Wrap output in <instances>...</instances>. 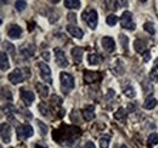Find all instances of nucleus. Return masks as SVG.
<instances>
[{"label":"nucleus","mask_w":158,"mask_h":148,"mask_svg":"<svg viewBox=\"0 0 158 148\" xmlns=\"http://www.w3.org/2000/svg\"><path fill=\"white\" fill-rule=\"evenodd\" d=\"M67 32L72 35V37L77 38V39H81L83 35H84V33H83V31L77 27V26H73V24H69L68 27H67Z\"/></svg>","instance_id":"nucleus-14"},{"label":"nucleus","mask_w":158,"mask_h":148,"mask_svg":"<svg viewBox=\"0 0 158 148\" xmlns=\"http://www.w3.org/2000/svg\"><path fill=\"white\" fill-rule=\"evenodd\" d=\"M118 4H119V6H124V7L128 6V1H125V0H124V1H118Z\"/></svg>","instance_id":"nucleus-43"},{"label":"nucleus","mask_w":158,"mask_h":148,"mask_svg":"<svg viewBox=\"0 0 158 148\" xmlns=\"http://www.w3.org/2000/svg\"><path fill=\"white\" fill-rule=\"evenodd\" d=\"M54 54H55V60H56V63L59 64L60 67L64 68L68 66V60L64 55V52L60 49V47H55L54 49Z\"/></svg>","instance_id":"nucleus-7"},{"label":"nucleus","mask_w":158,"mask_h":148,"mask_svg":"<svg viewBox=\"0 0 158 148\" xmlns=\"http://www.w3.org/2000/svg\"><path fill=\"white\" fill-rule=\"evenodd\" d=\"M155 69H158V57L155 60Z\"/></svg>","instance_id":"nucleus-44"},{"label":"nucleus","mask_w":158,"mask_h":148,"mask_svg":"<svg viewBox=\"0 0 158 148\" xmlns=\"http://www.w3.org/2000/svg\"><path fill=\"white\" fill-rule=\"evenodd\" d=\"M2 96H4L7 101H12V96H11V93L9 92V91H2Z\"/></svg>","instance_id":"nucleus-37"},{"label":"nucleus","mask_w":158,"mask_h":148,"mask_svg":"<svg viewBox=\"0 0 158 148\" xmlns=\"http://www.w3.org/2000/svg\"><path fill=\"white\" fill-rule=\"evenodd\" d=\"M88 61H89L90 64L98 66L100 63V56L98 54H90V55L88 56Z\"/></svg>","instance_id":"nucleus-26"},{"label":"nucleus","mask_w":158,"mask_h":148,"mask_svg":"<svg viewBox=\"0 0 158 148\" xmlns=\"http://www.w3.org/2000/svg\"><path fill=\"white\" fill-rule=\"evenodd\" d=\"M20 51L22 56H24L26 58H31L35 54V46L33 44H24L20 47Z\"/></svg>","instance_id":"nucleus-8"},{"label":"nucleus","mask_w":158,"mask_h":148,"mask_svg":"<svg viewBox=\"0 0 158 148\" xmlns=\"http://www.w3.org/2000/svg\"><path fill=\"white\" fill-rule=\"evenodd\" d=\"M150 58H151V54H150V51L147 50V51L143 54V62H148Z\"/></svg>","instance_id":"nucleus-38"},{"label":"nucleus","mask_w":158,"mask_h":148,"mask_svg":"<svg viewBox=\"0 0 158 148\" xmlns=\"http://www.w3.org/2000/svg\"><path fill=\"white\" fill-rule=\"evenodd\" d=\"M2 47H4V50L6 51V54H9V55L12 56V57H15L16 50H15V46H14L10 41H4V43H2Z\"/></svg>","instance_id":"nucleus-22"},{"label":"nucleus","mask_w":158,"mask_h":148,"mask_svg":"<svg viewBox=\"0 0 158 148\" xmlns=\"http://www.w3.org/2000/svg\"><path fill=\"white\" fill-rule=\"evenodd\" d=\"M35 148H46V146H40L38 143V145H35Z\"/></svg>","instance_id":"nucleus-45"},{"label":"nucleus","mask_w":158,"mask_h":148,"mask_svg":"<svg viewBox=\"0 0 158 148\" xmlns=\"http://www.w3.org/2000/svg\"><path fill=\"white\" fill-rule=\"evenodd\" d=\"M148 143L150 145H158V134L153 132L148 136Z\"/></svg>","instance_id":"nucleus-33"},{"label":"nucleus","mask_w":158,"mask_h":148,"mask_svg":"<svg viewBox=\"0 0 158 148\" xmlns=\"http://www.w3.org/2000/svg\"><path fill=\"white\" fill-rule=\"evenodd\" d=\"M26 6H27V2H26V1L19 0V1L15 2V7H16L17 11H23V10L26 9Z\"/></svg>","instance_id":"nucleus-34"},{"label":"nucleus","mask_w":158,"mask_h":148,"mask_svg":"<svg viewBox=\"0 0 158 148\" xmlns=\"http://www.w3.org/2000/svg\"><path fill=\"white\" fill-rule=\"evenodd\" d=\"M142 88H143V91H145V93H150V92H152V90H153V86H152V83H150L148 80H145V81L142 83Z\"/></svg>","instance_id":"nucleus-30"},{"label":"nucleus","mask_w":158,"mask_h":148,"mask_svg":"<svg viewBox=\"0 0 158 148\" xmlns=\"http://www.w3.org/2000/svg\"><path fill=\"white\" fill-rule=\"evenodd\" d=\"M122 27L123 28H125V29H129V31H134L135 29V23L133 22V15H131V12H129V11H125V12H123V15H122Z\"/></svg>","instance_id":"nucleus-4"},{"label":"nucleus","mask_w":158,"mask_h":148,"mask_svg":"<svg viewBox=\"0 0 158 148\" xmlns=\"http://www.w3.org/2000/svg\"><path fill=\"white\" fill-rule=\"evenodd\" d=\"M150 79L152 80V83H157L158 81V74H157V72H156V69L151 71V73H150Z\"/></svg>","instance_id":"nucleus-36"},{"label":"nucleus","mask_w":158,"mask_h":148,"mask_svg":"<svg viewBox=\"0 0 158 148\" xmlns=\"http://www.w3.org/2000/svg\"><path fill=\"white\" fill-rule=\"evenodd\" d=\"M26 79V74H24V71L23 69H19L16 68L15 71H12L11 73L9 74V80L12 83V84H20L23 80Z\"/></svg>","instance_id":"nucleus-6"},{"label":"nucleus","mask_w":158,"mask_h":148,"mask_svg":"<svg viewBox=\"0 0 158 148\" xmlns=\"http://www.w3.org/2000/svg\"><path fill=\"white\" fill-rule=\"evenodd\" d=\"M110 146V136L105 135L100 138V147L101 148H108Z\"/></svg>","instance_id":"nucleus-28"},{"label":"nucleus","mask_w":158,"mask_h":148,"mask_svg":"<svg viewBox=\"0 0 158 148\" xmlns=\"http://www.w3.org/2000/svg\"><path fill=\"white\" fill-rule=\"evenodd\" d=\"M0 66H1V71L2 72H5V71H7L9 69V58H7V55H6V52H4V51H1V54H0Z\"/></svg>","instance_id":"nucleus-18"},{"label":"nucleus","mask_w":158,"mask_h":148,"mask_svg":"<svg viewBox=\"0 0 158 148\" xmlns=\"http://www.w3.org/2000/svg\"><path fill=\"white\" fill-rule=\"evenodd\" d=\"M101 43H102V47H103L107 52H112V51L116 49L114 40L111 37H103L102 40H101Z\"/></svg>","instance_id":"nucleus-11"},{"label":"nucleus","mask_w":158,"mask_h":148,"mask_svg":"<svg viewBox=\"0 0 158 148\" xmlns=\"http://www.w3.org/2000/svg\"><path fill=\"white\" fill-rule=\"evenodd\" d=\"M37 124H38V126H39L41 135H46V134H48V126H46L43 121H40V120H37Z\"/></svg>","instance_id":"nucleus-35"},{"label":"nucleus","mask_w":158,"mask_h":148,"mask_svg":"<svg viewBox=\"0 0 158 148\" xmlns=\"http://www.w3.org/2000/svg\"><path fill=\"white\" fill-rule=\"evenodd\" d=\"M120 148H128V147H127L125 145H122V146H120Z\"/></svg>","instance_id":"nucleus-46"},{"label":"nucleus","mask_w":158,"mask_h":148,"mask_svg":"<svg viewBox=\"0 0 158 148\" xmlns=\"http://www.w3.org/2000/svg\"><path fill=\"white\" fill-rule=\"evenodd\" d=\"M156 106H157V100L153 96H148L143 102V108H146V109H152Z\"/></svg>","instance_id":"nucleus-19"},{"label":"nucleus","mask_w":158,"mask_h":148,"mask_svg":"<svg viewBox=\"0 0 158 148\" xmlns=\"http://www.w3.org/2000/svg\"><path fill=\"white\" fill-rule=\"evenodd\" d=\"M127 109H124V108H119L118 111L114 113V118L117 119V120H120V121H123V120H125L127 119Z\"/></svg>","instance_id":"nucleus-24"},{"label":"nucleus","mask_w":158,"mask_h":148,"mask_svg":"<svg viewBox=\"0 0 158 148\" xmlns=\"http://www.w3.org/2000/svg\"><path fill=\"white\" fill-rule=\"evenodd\" d=\"M119 40H120L122 47H123L125 51H128V50H129V46H128V44H129V40H128V38L125 37V35H119Z\"/></svg>","instance_id":"nucleus-31"},{"label":"nucleus","mask_w":158,"mask_h":148,"mask_svg":"<svg viewBox=\"0 0 158 148\" xmlns=\"http://www.w3.org/2000/svg\"><path fill=\"white\" fill-rule=\"evenodd\" d=\"M134 49H135V51L139 52V54H141V55H143L146 51H147V46H146V44H145V41H142V40H135L134 41Z\"/></svg>","instance_id":"nucleus-15"},{"label":"nucleus","mask_w":158,"mask_h":148,"mask_svg":"<svg viewBox=\"0 0 158 148\" xmlns=\"http://www.w3.org/2000/svg\"><path fill=\"white\" fill-rule=\"evenodd\" d=\"M68 19L71 21V22H74L76 23V21H77V16H76V14H68Z\"/></svg>","instance_id":"nucleus-39"},{"label":"nucleus","mask_w":158,"mask_h":148,"mask_svg":"<svg viewBox=\"0 0 158 148\" xmlns=\"http://www.w3.org/2000/svg\"><path fill=\"white\" fill-rule=\"evenodd\" d=\"M39 111L40 113L44 115V117H49L50 115V113H49V108H48V106L45 105V103H40L39 105Z\"/></svg>","instance_id":"nucleus-32"},{"label":"nucleus","mask_w":158,"mask_h":148,"mask_svg":"<svg viewBox=\"0 0 158 148\" xmlns=\"http://www.w3.org/2000/svg\"><path fill=\"white\" fill-rule=\"evenodd\" d=\"M100 75L98 72H89V71H86L85 73H84V80H85V83L86 84H91V83H94L96 79H99Z\"/></svg>","instance_id":"nucleus-16"},{"label":"nucleus","mask_w":158,"mask_h":148,"mask_svg":"<svg viewBox=\"0 0 158 148\" xmlns=\"http://www.w3.org/2000/svg\"><path fill=\"white\" fill-rule=\"evenodd\" d=\"M81 18H83V21L86 22V24L89 26V28L95 29V28L98 27L99 16H98V12H96L95 10H90V11H88V12H83Z\"/></svg>","instance_id":"nucleus-2"},{"label":"nucleus","mask_w":158,"mask_h":148,"mask_svg":"<svg viewBox=\"0 0 158 148\" xmlns=\"http://www.w3.org/2000/svg\"><path fill=\"white\" fill-rule=\"evenodd\" d=\"M143 29H145L146 32H148L150 34H155V33H156L155 26H153V23H151V22H146V23L143 24Z\"/></svg>","instance_id":"nucleus-29"},{"label":"nucleus","mask_w":158,"mask_h":148,"mask_svg":"<svg viewBox=\"0 0 158 148\" xmlns=\"http://www.w3.org/2000/svg\"><path fill=\"white\" fill-rule=\"evenodd\" d=\"M38 67H39L41 79L45 83H48V84H52V76H51V71H50L49 66L46 63H44V62H39L38 63Z\"/></svg>","instance_id":"nucleus-3"},{"label":"nucleus","mask_w":158,"mask_h":148,"mask_svg":"<svg viewBox=\"0 0 158 148\" xmlns=\"http://www.w3.org/2000/svg\"><path fill=\"white\" fill-rule=\"evenodd\" d=\"M107 97H108V98H111V97H114V90L110 89V90H108V93H107Z\"/></svg>","instance_id":"nucleus-42"},{"label":"nucleus","mask_w":158,"mask_h":148,"mask_svg":"<svg viewBox=\"0 0 158 148\" xmlns=\"http://www.w3.org/2000/svg\"><path fill=\"white\" fill-rule=\"evenodd\" d=\"M16 131H17L19 138H21V140H26V138L33 136V134H34V130H33V128H32L29 124H24V125L17 126V130H16Z\"/></svg>","instance_id":"nucleus-5"},{"label":"nucleus","mask_w":158,"mask_h":148,"mask_svg":"<svg viewBox=\"0 0 158 148\" xmlns=\"http://www.w3.org/2000/svg\"><path fill=\"white\" fill-rule=\"evenodd\" d=\"M21 98H22V101L26 103V106H31L32 102L34 101L35 96H34V93L32 92V91H27V90L22 89V90H21Z\"/></svg>","instance_id":"nucleus-12"},{"label":"nucleus","mask_w":158,"mask_h":148,"mask_svg":"<svg viewBox=\"0 0 158 148\" xmlns=\"http://www.w3.org/2000/svg\"><path fill=\"white\" fill-rule=\"evenodd\" d=\"M1 140L4 143H9L11 141V128L9 124H1Z\"/></svg>","instance_id":"nucleus-9"},{"label":"nucleus","mask_w":158,"mask_h":148,"mask_svg":"<svg viewBox=\"0 0 158 148\" xmlns=\"http://www.w3.org/2000/svg\"><path fill=\"white\" fill-rule=\"evenodd\" d=\"M85 148H96V147H95L94 142H91V141H88V142L85 143Z\"/></svg>","instance_id":"nucleus-40"},{"label":"nucleus","mask_w":158,"mask_h":148,"mask_svg":"<svg viewBox=\"0 0 158 148\" xmlns=\"http://www.w3.org/2000/svg\"><path fill=\"white\" fill-rule=\"evenodd\" d=\"M117 22H118V17H117L116 15H108V16H107V18H106V23H107L110 27L116 26V24H117Z\"/></svg>","instance_id":"nucleus-27"},{"label":"nucleus","mask_w":158,"mask_h":148,"mask_svg":"<svg viewBox=\"0 0 158 148\" xmlns=\"http://www.w3.org/2000/svg\"><path fill=\"white\" fill-rule=\"evenodd\" d=\"M22 34V28L17 24H11L7 28V35L11 39H20Z\"/></svg>","instance_id":"nucleus-10"},{"label":"nucleus","mask_w":158,"mask_h":148,"mask_svg":"<svg viewBox=\"0 0 158 148\" xmlns=\"http://www.w3.org/2000/svg\"><path fill=\"white\" fill-rule=\"evenodd\" d=\"M123 92L124 95L127 96V97H130V98H133V97H135V90H134V88L131 86V85H127V86H124L123 88Z\"/></svg>","instance_id":"nucleus-25"},{"label":"nucleus","mask_w":158,"mask_h":148,"mask_svg":"<svg viewBox=\"0 0 158 148\" xmlns=\"http://www.w3.org/2000/svg\"><path fill=\"white\" fill-rule=\"evenodd\" d=\"M41 56H43V58H44V60H46V61H49V60H50V55H49V52H48V51H46V52H43Z\"/></svg>","instance_id":"nucleus-41"},{"label":"nucleus","mask_w":158,"mask_h":148,"mask_svg":"<svg viewBox=\"0 0 158 148\" xmlns=\"http://www.w3.org/2000/svg\"><path fill=\"white\" fill-rule=\"evenodd\" d=\"M71 54H72V57H73L74 62H76L77 64H80V63H81V60H83L84 50H83L81 47H79V46H74V47L72 49Z\"/></svg>","instance_id":"nucleus-13"},{"label":"nucleus","mask_w":158,"mask_h":148,"mask_svg":"<svg viewBox=\"0 0 158 148\" xmlns=\"http://www.w3.org/2000/svg\"><path fill=\"white\" fill-rule=\"evenodd\" d=\"M64 6L67 9H79L80 1L79 0H64Z\"/></svg>","instance_id":"nucleus-23"},{"label":"nucleus","mask_w":158,"mask_h":148,"mask_svg":"<svg viewBox=\"0 0 158 148\" xmlns=\"http://www.w3.org/2000/svg\"><path fill=\"white\" fill-rule=\"evenodd\" d=\"M35 89L41 97H48V95H49V86L48 85H45L43 83H35Z\"/></svg>","instance_id":"nucleus-17"},{"label":"nucleus","mask_w":158,"mask_h":148,"mask_svg":"<svg viewBox=\"0 0 158 148\" xmlns=\"http://www.w3.org/2000/svg\"><path fill=\"white\" fill-rule=\"evenodd\" d=\"M94 117H95V112H94V107L93 106H89V107H86L84 111H83V118L85 119V120H93L94 119Z\"/></svg>","instance_id":"nucleus-20"},{"label":"nucleus","mask_w":158,"mask_h":148,"mask_svg":"<svg viewBox=\"0 0 158 148\" xmlns=\"http://www.w3.org/2000/svg\"><path fill=\"white\" fill-rule=\"evenodd\" d=\"M16 107L14 106V105H11V103H7L5 107H4V113H5V115L7 117V118H10V119H12V117L16 114Z\"/></svg>","instance_id":"nucleus-21"},{"label":"nucleus","mask_w":158,"mask_h":148,"mask_svg":"<svg viewBox=\"0 0 158 148\" xmlns=\"http://www.w3.org/2000/svg\"><path fill=\"white\" fill-rule=\"evenodd\" d=\"M60 80H61V89L63 93H69L74 89V78L68 73L60 74Z\"/></svg>","instance_id":"nucleus-1"}]
</instances>
